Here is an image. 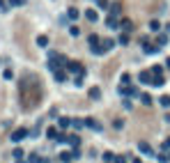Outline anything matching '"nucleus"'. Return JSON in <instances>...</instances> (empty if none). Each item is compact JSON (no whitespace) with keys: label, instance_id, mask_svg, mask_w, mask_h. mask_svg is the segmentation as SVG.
<instances>
[{"label":"nucleus","instance_id":"5","mask_svg":"<svg viewBox=\"0 0 170 163\" xmlns=\"http://www.w3.org/2000/svg\"><path fill=\"white\" fill-rule=\"evenodd\" d=\"M143 48H145V53H159V46L149 44L147 39H143Z\"/></svg>","mask_w":170,"mask_h":163},{"label":"nucleus","instance_id":"1","mask_svg":"<svg viewBox=\"0 0 170 163\" xmlns=\"http://www.w3.org/2000/svg\"><path fill=\"white\" fill-rule=\"evenodd\" d=\"M113 46H115L113 39H101V42H99V46H94V48H92V53H94V55H103L106 51L113 48Z\"/></svg>","mask_w":170,"mask_h":163},{"label":"nucleus","instance_id":"14","mask_svg":"<svg viewBox=\"0 0 170 163\" xmlns=\"http://www.w3.org/2000/svg\"><path fill=\"white\" fill-rule=\"evenodd\" d=\"M57 124H60V129H67V126H71V120H69V117H60Z\"/></svg>","mask_w":170,"mask_h":163},{"label":"nucleus","instance_id":"30","mask_svg":"<svg viewBox=\"0 0 170 163\" xmlns=\"http://www.w3.org/2000/svg\"><path fill=\"white\" fill-rule=\"evenodd\" d=\"M28 163H39V156L37 154H30V156H28Z\"/></svg>","mask_w":170,"mask_h":163},{"label":"nucleus","instance_id":"35","mask_svg":"<svg viewBox=\"0 0 170 163\" xmlns=\"http://www.w3.org/2000/svg\"><path fill=\"white\" fill-rule=\"evenodd\" d=\"M97 5L99 7H108V0H97Z\"/></svg>","mask_w":170,"mask_h":163},{"label":"nucleus","instance_id":"34","mask_svg":"<svg viewBox=\"0 0 170 163\" xmlns=\"http://www.w3.org/2000/svg\"><path fill=\"white\" fill-rule=\"evenodd\" d=\"M120 44H129V34H126V32L120 37Z\"/></svg>","mask_w":170,"mask_h":163},{"label":"nucleus","instance_id":"25","mask_svg":"<svg viewBox=\"0 0 170 163\" xmlns=\"http://www.w3.org/2000/svg\"><path fill=\"white\" fill-rule=\"evenodd\" d=\"M113 159H115L113 152H103V161H106V163H113Z\"/></svg>","mask_w":170,"mask_h":163},{"label":"nucleus","instance_id":"7","mask_svg":"<svg viewBox=\"0 0 170 163\" xmlns=\"http://www.w3.org/2000/svg\"><path fill=\"white\" fill-rule=\"evenodd\" d=\"M85 126H90V129H94V131H101V124H99L94 117H87L85 120Z\"/></svg>","mask_w":170,"mask_h":163},{"label":"nucleus","instance_id":"19","mask_svg":"<svg viewBox=\"0 0 170 163\" xmlns=\"http://www.w3.org/2000/svg\"><path fill=\"white\" fill-rule=\"evenodd\" d=\"M67 16H69V19H71V21H76V19H78V9H76V7H69Z\"/></svg>","mask_w":170,"mask_h":163},{"label":"nucleus","instance_id":"8","mask_svg":"<svg viewBox=\"0 0 170 163\" xmlns=\"http://www.w3.org/2000/svg\"><path fill=\"white\" fill-rule=\"evenodd\" d=\"M138 80L140 83H145V85H152V71H140V76H138Z\"/></svg>","mask_w":170,"mask_h":163},{"label":"nucleus","instance_id":"38","mask_svg":"<svg viewBox=\"0 0 170 163\" xmlns=\"http://www.w3.org/2000/svg\"><path fill=\"white\" fill-rule=\"evenodd\" d=\"M39 163H51L48 159H39Z\"/></svg>","mask_w":170,"mask_h":163},{"label":"nucleus","instance_id":"37","mask_svg":"<svg viewBox=\"0 0 170 163\" xmlns=\"http://www.w3.org/2000/svg\"><path fill=\"white\" fill-rule=\"evenodd\" d=\"M11 5H23V0H9Z\"/></svg>","mask_w":170,"mask_h":163},{"label":"nucleus","instance_id":"3","mask_svg":"<svg viewBox=\"0 0 170 163\" xmlns=\"http://www.w3.org/2000/svg\"><path fill=\"white\" fill-rule=\"evenodd\" d=\"M67 69H69L71 74H78V76H85V67L80 65V62H69V65H67Z\"/></svg>","mask_w":170,"mask_h":163},{"label":"nucleus","instance_id":"32","mask_svg":"<svg viewBox=\"0 0 170 163\" xmlns=\"http://www.w3.org/2000/svg\"><path fill=\"white\" fill-rule=\"evenodd\" d=\"M69 32H71L74 37H78V34H80V30H78V28H76V25H71V28H69Z\"/></svg>","mask_w":170,"mask_h":163},{"label":"nucleus","instance_id":"31","mask_svg":"<svg viewBox=\"0 0 170 163\" xmlns=\"http://www.w3.org/2000/svg\"><path fill=\"white\" fill-rule=\"evenodd\" d=\"M110 14H120V2H115L113 7H110Z\"/></svg>","mask_w":170,"mask_h":163},{"label":"nucleus","instance_id":"20","mask_svg":"<svg viewBox=\"0 0 170 163\" xmlns=\"http://www.w3.org/2000/svg\"><path fill=\"white\" fill-rule=\"evenodd\" d=\"M46 136H48L51 140H55V138H57V129H55V126H51V129L46 131Z\"/></svg>","mask_w":170,"mask_h":163},{"label":"nucleus","instance_id":"29","mask_svg":"<svg viewBox=\"0 0 170 163\" xmlns=\"http://www.w3.org/2000/svg\"><path fill=\"white\" fill-rule=\"evenodd\" d=\"M37 44H39V46H46V44H48V37H44V34H42V37L37 39Z\"/></svg>","mask_w":170,"mask_h":163},{"label":"nucleus","instance_id":"36","mask_svg":"<svg viewBox=\"0 0 170 163\" xmlns=\"http://www.w3.org/2000/svg\"><path fill=\"white\" fill-rule=\"evenodd\" d=\"M163 149H166V152L170 149V138H166V143H163Z\"/></svg>","mask_w":170,"mask_h":163},{"label":"nucleus","instance_id":"17","mask_svg":"<svg viewBox=\"0 0 170 163\" xmlns=\"http://www.w3.org/2000/svg\"><path fill=\"white\" fill-rule=\"evenodd\" d=\"M149 71H152V76H163V67H159V65H154Z\"/></svg>","mask_w":170,"mask_h":163},{"label":"nucleus","instance_id":"23","mask_svg":"<svg viewBox=\"0 0 170 163\" xmlns=\"http://www.w3.org/2000/svg\"><path fill=\"white\" fill-rule=\"evenodd\" d=\"M11 154H14V159H19V161L23 159V156H25V154H23V149H21V147H16V149H14Z\"/></svg>","mask_w":170,"mask_h":163},{"label":"nucleus","instance_id":"13","mask_svg":"<svg viewBox=\"0 0 170 163\" xmlns=\"http://www.w3.org/2000/svg\"><path fill=\"white\" fill-rule=\"evenodd\" d=\"M120 25H122V30H124V32H129V30L133 28V23L129 21V19H122V23H120Z\"/></svg>","mask_w":170,"mask_h":163},{"label":"nucleus","instance_id":"16","mask_svg":"<svg viewBox=\"0 0 170 163\" xmlns=\"http://www.w3.org/2000/svg\"><path fill=\"white\" fill-rule=\"evenodd\" d=\"M163 83H166V80H163V76H152V85H154V87H161Z\"/></svg>","mask_w":170,"mask_h":163},{"label":"nucleus","instance_id":"2","mask_svg":"<svg viewBox=\"0 0 170 163\" xmlns=\"http://www.w3.org/2000/svg\"><path fill=\"white\" fill-rule=\"evenodd\" d=\"M120 94H124V97H140V92H138V87H133V85H120Z\"/></svg>","mask_w":170,"mask_h":163},{"label":"nucleus","instance_id":"21","mask_svg":"<svg viewBox=\"0 0 170 163\" xmlns=\"http://www.w3.org/2000/svg\"><path fill=\"white\" fill-rule=\"evenodd\" d=\"M101 97V90H99V87H92L90 90V99H99Z\"/></svg>","mask_w":170,"mask_h":163},{"label":"nucleus","instance_id":"10","mask_svg":"<svg viewBox=\"0 0 170 163\" xmlns=\"http://www.w3.org/2000/svg\"><path fill=\"white\" fill-rule=\"evenodd\" d=\"M74 161V154L71 152H62L60 154V163H71Z\"/></svg>","mask_w":170,"mask_h":163},{"label":"nucleus","instance_id":"42","mask_svg":"<svg viewBox=\"0 0 170 163\" xmlns=\"http://www.w3.org/2000/svg\"><path fill=\"white\" fill-rule=\"evenodd\" d=\"M168 163H170V154H168Z\"/></svg>","mask_w":170,"mask_h":163},{"label":"nucleus","instance_id":"22","mask_svg":"<svg viewBox=\"0 0 170 163\" xmlns=\"http://www.w3.org/2000/svg\"><path fill=\"white\" fill-rule=\"evenodd\" d=\"M140 101H143L145 106H152V97L149 94H140Z\"/></svg>","mask_w":170,"mask_h":163},{"label":"nucleus","instance_id":"9","mask_svg":"<svg viewBox=\"0 0 170 163\" xmlns=\"http://www.w3.org/2000/svg\"><path fill=\"white\" fill-rule=\"evenodd\" d=\"M85 19L90 21V23H97V21H99V14H97L94 9H87V11H85Z\"/></svg>","mask_w":170,"mask_h":163},{"label":"nucleus","instance_id":"12","mask_svg":"<svg viewBox=\"0 0 170 163\" xmlns=\"http://www.w3.org/2000/svg\"><path fill=\"white\" fill-rule=\"evenodd\" d=\"M53 76H55V80H60V83H62V80H67V74H64L62 69H55V71H53Z\"/></svg>","mask_w":170,"mask_h":163},{"label":"nucleus","instance_id":"4","mask_svg":"<svg viewBox=\"0 0 170 163\" xmlns=\"http://www.w3.org/2000/svg\"><path fill=\"white\" fill-rule=\"evenodd\" d=\"M25 136H28V131H25V129H16L14 133H11V143H19V140H23Z\"/></svg>","mask_w":170,"mask_h":163},{"label":"nucleus","instance_id":"28","mask_svg":"<svg viewBox=\"0 0 170 163\" xmlns=\"http://www.w3.org/2000/svg\"><path fill=\"white\" fill-rule=\"evenodd\" d=\"M156 42H159V46H163V44H168V34H161V37L156 39Z\"/></svg>","mask_w":170,"mask_h":163},{"label":"nucleus","instance_id":"18","mask_svg":"<svg viewBox=\"0 0 170 163\" xmlns=\"http://www.w3.org/2000/svg\"><path fill=\"white\" fill-rule=\"evenodd\" d=\"M71 126H74L76 131H78V129H83V126H85V120H71Z\"/></svg>","mask_w":170,"mask_h":163},{"label":"nucleus","instance_id":"6","mask_svg":"<svg viewBox=\"0 0 170 163\" xmlns=\"http://www.w3.org/2000/svg\"><path fill=\"white\" fill-rule=\"evenodd\" d=\"M106 25H108V28H113V30H115V28H120V19H117V14H110V16H108Z\"/></svg>","mask_w":170,"mask_h":163},{"label":"nucleus","instance_id":"40","mask_svg":"<svg viewBox=\"0 0 170 163\" xmlns=\"http://www.w3.org/2000/svg\"><path fill=\"white\" fill-rule=\"evenodd\" d=\"M166 67H168V69H170V57H168V60H166Z\"/></svg>","mask_w":170,"mask_h":163},{"label":"nucleus","instance_id":"11","mask_svg":"<svg viewBox=\"0 0 170 163\" xmlns=\"http://www.w3.org/2000/svg\"><path fill=\"white\" fill-rule=\"evenodd\" d=\"M138 149H140V152H143V154H149V156L154 154V152H152V147H149L147 143H140V145H138Z\"/></svg>","mask_w":170,"mask_h":163},{"label":"nucleus","instance_id":"26","mask_svg":"<svg viewBox=\"0 0 170 163\" xmlns=\"http://www.w3.org/2000/svg\"><path fill=\"white\" fill-rule=\"evenodd\" d=\"M161 106H166V108L170 106V97H168V94H163V97H161Z\"/></svg>","mask_w":170,"mask_h":163},{"label":"nucleus","instance_id":"39","mask_svg":"<svg viewBox=\"0 0 170 163\" xmlns=\"http://www.w3.org/2000/svg\"><path fill=\"white\" fill-rule=\"evenodd\" d=\"M133 163H143V159H131Z\"/></svg>","mask_w":170,"mask_h":163},{"label":"nucleus","instance_id":"41","mask_svg":"<svg viewBox=\"0 0 170 163\" xmlns=\"http://www.w3.org/2000/svg\"><path fill=\"white\" fill-rule=\"evenodd\" d=\"M16 163H25V161H23V159H21V161H16Z\"/></svg>","mask_w":170,"mask_h":163},{"label":"nucleus","instance_id":"33","mask_svg":"<svg viewBox=\"0 0 170 163\" xmlns=\"http://www.w3.org/2000/svg\"><path fill=\"white\" fill-rule=\"evenodd\" d=\"M113 163H126V156H115Z\"/></svg>","mask_w":170,"mask_h":163},{"label":"nucleus","instance_id":"24","mask_svg":"<svg viewBox=\"0 0 170 163\" xmlns=\"http://www.w3.org/2000/svg\"><path fill=\"white\" fill-rule=\"evenodd\" d=\"M159 28H161V23H159V21H149V30H152V32H156Z\"/></svg>","mask_w":170,"mask_h":163},{"label":"nucleus","instance_id":"27","mask_svg":"<svg viewBox=\"0 0 170 163\" xmlns=\"http://www.w3.org/2000/svg\"><path fill=\"white\" fill-rule=\"evenodd\" d=\"M131 83V76H129V74H122V85H129Z\"/></svg>","mask_w":170,"mask_h":163},{"label":"nucleus","instance_id":"15","mask_svg":"<svg viewBox=\"0 0 170 163\" xmlns=\"http://www.w3.org/2000/svg\"><path fill=\"white\" fill-rule=\"evenodd\" d=\"M67 143L71 145V147H78V145H80V138H78V136H69V138H67Z\"/></svg>","mask_w":170,"mask_h":163}]
</instances>
